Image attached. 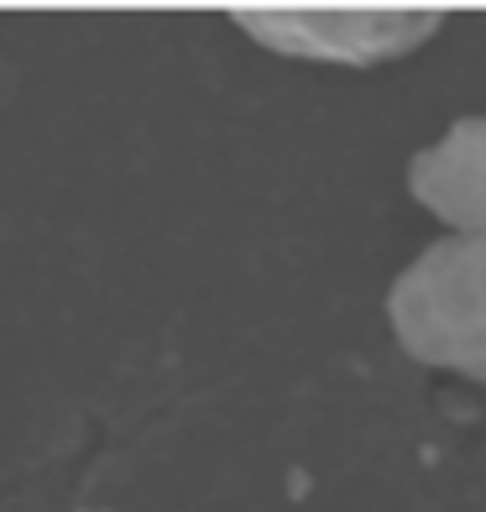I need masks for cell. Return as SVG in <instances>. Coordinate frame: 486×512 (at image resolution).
Returning a JSON list of instances; mask_svg holds the SVG:
<instances>
[{"mask_svg": "<svg viewBox=\"0 0 486 512\" xmlns=\"http://www.w3.org/2000/svg\"><path fill=\"white\" fill-rule=\"evenodd\" d=\"M398 345L486 387V230H450L398 272L387 293Z\"/></svg>", "mask_w": 486, "mask_h": 512, "instance_id": "cell-1", "label": "cell"}, {"mask_svg": "<svg viewBox=\"0 0 486 512\" xmlns=\"http://www.w3.org/2000/svg\"><path fill=\"white\" fill-rule=\"evenodd\" d=\"M251 37L272 53L319 58V63H377L413 53L439 27L434 11H241Z\"/></svg>", "mask_w": 486, "mask_h": 512, "instance_id": "cell-2", "label": "cell"}, {"mask_svg": "<svg viewBox=\"0 0 486 512\" xmlns=\"http://www.w3.org/2000/svg\"><path fill=\"white\" fill-rule=\"evenodd\" d=\"M408 194L450 230H486V115H466L413 152Z\"/></svg>", "mask_w": 486, "mask_h": 512, "instance_id": "cell-3", "label": "cell"}]
</instances>
